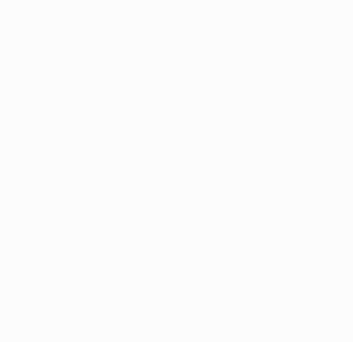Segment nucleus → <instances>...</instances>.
Here are the masks:
<instances>
[]
</instances>
